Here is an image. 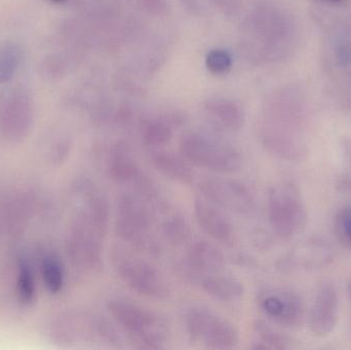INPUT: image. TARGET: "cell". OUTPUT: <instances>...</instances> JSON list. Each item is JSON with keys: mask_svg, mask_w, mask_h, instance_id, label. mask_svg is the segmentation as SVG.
<instances>
[{"mask_svg": "<svg viewBox=\"0 0 351 350\" xmlns=\"http://www.w3.org/2000/svg\"><path fill=\"white\" fill-rule=\"evenodd\" d=\"M325 53L326 68L336 96L351 113V14L328 23Z\"/></svg>", "mask_w": 351, "mask_h": 350, "instance_id": "obj_1", "label": "cell"}, {"mask_svg": "<svg viewBox=\"0 0 351 350\" xmlns=\"http://www.w3.org/2000/svg\"><path fill=\"white\" fill-rule=\"evenodd\" d=\"M268 220L274 234L282 238H292L304 232L308 212L296 185L280 182L270 189Z\"/></svg>", "mask_w": 351, "mask_h": 350, "instance_id": "obj_2", "label": "cell"}, {"mask_svg": "<svg viewBox=\"0 0 351 350\" xmlns=\"http://www.w3.org/2000/svg\"><path fill=\"white\" fill-rule=\"evenodd\" d=\"M180 150L190 164L220 174L237 172L243 164V156L237 148L206 134L185 136Z\"/></svg>", "mask_w": 351, "mask_h": 350, "instance_id": "obj_3", "label": "cell"}, {"mask_svg": "<svg viewBox=\"0 0 351 350\" xmlns=\"http://www.w3.org/2000/svg\"><path fill=\"white\" fill-rule=\"evenodd\" d=\"M107 308L117 324L141 347L160 349L165 347L168 329L154 312L125 300H111Z\"/></svg>", "mask_w": 351, "mask_h": 350, "instance_id": "obj_4", "label": "cell"}, {"mask_svg": "<svg viewBox=\"0 0 351 350\" xmlns=\"http://www.w3.org/2000/svg\"><path fill=\"white\" fill-rule=\"evenodd\" d=\"M113 263L117 275L136 293L149 298H162L168 293L165 277L152 263L121 252L117 253Z\"/></svg>", "mask_w": 351, "mask_h": 350, "instance_id": "obj_5", "label": "cell"}, {"mask_svg": "<svg viewBox=\"0 0 351 350\" xmlns=\"http://www.w3.org/2000/svg\"><path fill=\"white\" fill-rule=\"evenodd\" d=\"M186 328L194 340L210 349H231L239 342V332L235 327L210 310H190L186 316Z\"/></svg>", "mask_w": 351, "mask_h": 350, "instance_id": "obj_6", "label": "cell"}, {"mask_svg": "<svg viewBox=\"0 0 351 350\" xmlns=\"http://www.w3.org/2000/svg\"><path fill=\"white\" fill-rule=\"evenodd\" d=\"M198 189L204 199L232 213L247 215L255 209V195L239 181L210 177L199 182Z\"/></svg>", "mask_w": 351, "mask_h": 350, "instance_id": "obj_7", "label": "cell"}, {"mask_svg": "<svg viewBox=\"0 0 351 350\" xmlns=\"http://www.w3.org/2000/svg\"><path fill=\"white\" fill-rule=\"evenodd\" d=\"M33 121V104L23 88H14L0 97V136L6 141L24 139Z\"/></svg>", "mask_w": 351, "mask_h": 350, "instance_id": "obj_8", "label": "cell"}, {"mask_svg": "<svg viewBox=\"0 0 351 350\" xmlns=\"http://www.w3.org/2000/svg\"><path fill=\"white\" fill-rule=\"evenodd\" d=\"M339 318V294L331 282L319 286L308 316V327L313 334L329 336L337 326Z\"/></svg>", "mask_w": 351, "mask_h": 350, "instance_id": "obj_9", "label": "cell"}, {"mask_svg": "<svg viewBox=\"0 0 351 350\" xmlns=\"http://www.w3.org/2000/svg\"><path fill=\"white\" fill-rule=\"evenodd\" d=\"M260 306L270 320L280 326H297L304 314L302 299L290 290L270 289L263 292L260 296Z\"/></svg>", "mask_w": 351, "mask_h": 350, "instance_id": "obj_10", "label": "cell"}, {"mask_svg": "<svg viewBox=\"0 0 351 350\" xmlns=\"http://www.w3.org/2000/svg\"><path fill=\"white\" fill-rule=\"evenodd\" d=\"M260 139L266 151L278 160L300 162L308 155L306 137L280 131L268 123L262 125Z\"/></svg>", "mask_w": 351, "mask_h": 350, "instance_id": "obj_11", "label": "cell"}, {"mask_svg": "<svg viewBox=\"0 0 351 350\" xmlns=\"http://www.w3.org/2000/svg\"><path fill=\"white\" fill-rule=\"evenodd\" d=\"M104 234L82 221L72 234L70 252L76 264L82 268L97 271L102 266V245Z\"/></svg>", "mask_w": 351, "mask_h": 350, "instance_id": "obj_12", "label": "cell"}, {"mask_svg": "<svg viewBox=\"0 0 351 350\" xmlns=\"http://www.w3.org/2000/svg\"><path fill=\"white\" fill-rule=\"evenodd\" d=\"M335 256V250L328 240L313 238L297 246L289 255L286 263L289 269L311 271L331 264Z\"/></svg>", "mask_w": 351, "mask_h": 350, "instance_id": "obj_13", "label": "cell"}, {"mask_svg": "<svg viewBox=\"0 0 351 350\" xmlns=\"http://www.w3.org/2000/svg\"><path fill=\"white\" fill-rule=\"evenodd\" d=\"M194 214L198 225L210 238L225 245L233 242L234 229L232 224L216 205L204 199H195Z\"/></svg>", "mask_w": 351, "mask_h": 350, "instance_id": "obj_14", "label": "cell"}, {"mask_svg": "<svg viewBox=\"0 0 351 350\" xmlns=\"http://www.w3.org/2000/svg\"><path fill=\"white\" fill-rule=\"evenodd\" d=\"M225 265L222 252L208 240H197L188 249L187 267L190 273H218Z\"/></svg>", "mask_w": 351, "mask_h": 350, "instance_id": "obj_15", "label": "cell"}, {"mask_svg": "<svg viewBox=\"0 0 351 350\" xmlns=\"http://www.w3.org/2000/svg\"><path fill=\"white\" fill-rule=\"evenodd\" d=\"M115 232L117 236L139 252L150 256H158L160 253V242L152 232V227L117 218Z\"/></svg>", "mask_w": 351, "mask_h": 350, "instance_id": "obj_16", "label": "cell"}, {"mask_svg": "<svg viewBox=\"0 0 351 350\" xmlns=\"http://www.w3.org/2000/svg\"><path fill=\"white\" fill-rule=\"evenodd\" d=\"M106 164L111 179L121 184L133 185L143 175L129 150L121 144L111 148Z\"/></svg>", "mask_w": 351, "mask_h": 350, "instance_id": "obj_17", "label": "cell"}, {"mask_svg": "<svg viewBox=\"0 0 351 350\" xmlns=\"http://www.w3.org/2000/svg\"><path fill=\"white\" fill-rule=\"evenodd\" d=\"M204 111L208 121L220 131L234 132L243 125V112L234 103L226 100L210 101L206 103Z\"/></svg>", "mask_w": 351, "mask_h": 350, "instance_id": "obj_18", "label": "cell"}, {"mask_svg": "<svg viewBox=\"0 0 351 350\" xmlns=\"http://www.w3.org/2000/svg\"><path fill=\"white\" fill-rule=\"evenodd\" d=\"M204 291L214 299L222 302H234L241 299L245 293L243 283L228 275L210 273L202 281Z\"/></svg>", "mask_w": 351, "mask_h": 350, "instance_id": "obj_19", "label": "cell"}, {"mask_svg": "<svg viewBox=\"0 0 351 350\" xmlns=\"http://www.w3.org/2000/svg\"><path fill=\"white\" fill-rule=\"evenodd\" d=\"M152 160L154 168L167 178L183 184H189L193 181V171L185 158L171 152L156 151Z\"/></svg>", "mask_w": 351, "mask_h": 350, "instance_id": "obj_20", "label": "cell"}, {"mask_svg": "<svg viewBox=\"0 0 351 350\" xmlns=\"http://www.w3.org/2000/svg\"><path fill=\"white\" fill-rule=\"evenodd\" d=\"M255 333L257 339L254 342L255 349H287L290 347V340L276 329L264 322L255 324Z\"/></svg>", "mask_w": 351, "mask_h": 350, "instance_id": "obj_21", "label": "cell"}, {"mask_svg": "<svg viewBox=\"0 0 351 350\" xmlns=\"http://www.w3.org/2000/svg\"><path fill=\"white\" fill-rule=\"evenodd\" d=\"M162 232L171 244L181 245L187 242L191 236V228L183 216L175 213L165 218L162 223Z\"/></svg>", "mask_w": 351, "mask_h": 350, "instance_id": "obj_22", "label": "cell"}, {"mask_svg": "<svg viewBox=\"0 0 351 350\" xmlns=\"http://www.w3.org/2000/svg\"><path fill=\"white\" fill-rule=\"evenodd\" d=\"M22 60V51L18 45L6 42L0 45V84L10 82Z\"/></svg>", "mask_w": 351, "mask_h": 350, "instance_id": "obj_23", "label": "cell"}, {"mask_svg": "<svg viewBox=\"0 0 351 350\" xmlns=\"http://www.w3.org/2000/svg\"><path fill=\"white\" fill-rule=\"evenodd\" d=\"M172 137V127L167 121H149L142 125V139L152 147L166 145Z\"/></svg>", "mask_w": 351, "mask_h": 350, "instance_id": "obj_24", "label": "cell"}, {"mask_svg": "<svg viewBox=\"0 0 351 350\" xmlns=\"http://www.w3.org/2000/svg\"><path fill=\"white\" fill-rule=\"evenodd\" d=\"M43 282L51 293L57 294L64 286V271L61 262L55 255H47L41 263Z\"/></svg>", "mask_w": 351, "mask_h": 350, "instance_id": "obj_25", "label": "cell"}, {"mask_svg": "<svg viewBox=\"0 0 351 350\" xmlns=\"http://www.w3.org/2000/svg\"><path fill=\"white\" fill-rule=\"evenodd\" d=\"M16 294L21 303L30 304L34 299V277L30 265L25 259L19 261L18 281H16Z\"/></svg>", "mask_w": 351, "mask_h": 350, "instance_id": "obj_26", "label": "cell"}, {"mask_svg": "<svg viewBox=\"0 0 351 350\" xmlns=\"http://www.w3.org/2000/svg\"><path fill=\"white\" fill-rule=\"evenodd\" d=\"M334 232L340 245L351 252V205H344L336 214Z\"/></svg>", "mask_w": 351, "mask_h": 350, "instance_id": "obj_27", "label": "cell"}, {"mask_svg": "<svg viewBox=\"0 0 351 350\" xmlns=\"http://www.w3.org/2000/svg\"><path fill=\"white\" fill-rule=\"evenodd\" d=\"M232 60L227 51L215 49L210 51L206 57V66L214 73L221 74L230 70Z\"/></svg>", "mask_w": 351, "mask_h": 350, "instance_id": "obj_28", "label": "cell"}, {"mask_svg": "<svg viewBox=\"0 0 351 350\" xmlns=\"http://www.w3.org/2000/svg\"><path fill=\"white\" fill-rule=\"evenodd\" d=\"M344 155L348 160L350 166L346 168V172L342 173L341 176L338 180V186L346 191V192L351 193V139L346 140L344 142Z\"/></svg>", "mask_w": 351, "mask_h": 350, "instance_id": "obj_29", "label": "cell"}, {"mask_svg": "<svg viewBox=\"0 0 351 350\" xmlns=\"http://www.w3.org/2000/svg\"><path fill=\"white\" fill-rule=\"evenodd\" d=\"M322 1L328 2V3H339V2L343 1V0H322Z\"/></svg>", "mask_w": 351, "mask_h": 350, "instance_id": "obj_30", "label": "cell"}, {"mask_svg": "<svg viewBox=\"0 0 351 350\" xmlns=\"http://www.w3.org/2000/svg\"><path fill=\"white\" fill-rule=\"evenodd\" d=\"M348 297H350V300L351 301V279H350V282H348Z\"/></svg>", "mask_w": 351, "mask_h": 350, "instance_id": "obj_31", "label": "cell"}, {"mask_svg": "<svg viewBox=\"0 0 351 350\" xmlns=\"http://www.w3.org/2000/svg\"><path fill=\"white\" fill-rule=\"evenodd\" d=\"M51 1L57 2V3H59V2H63L65 1V0H51Z\"/></svg>", "mask_w": 351, "mask_h": 350, "instance_id": "obj_32", "label": "cell"}, {"mask_svg": "<svg viewBox=\"0 0 351 350\" xmlns=\"http://www.w3.org/2000/svg\"><path fill=\"white\" fill-rule=\"evenodd\" d=\"M350 328H351V325H350Z\"/></svg>", "mask_w": 351, "mask_h": 350, "instance_id": "obj_33", "label": "cell"}]
</instances>
